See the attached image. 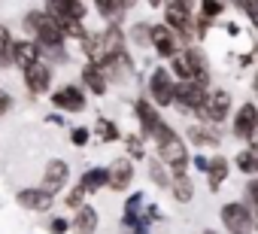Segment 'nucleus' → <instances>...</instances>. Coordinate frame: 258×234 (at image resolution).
Masks as SVG:
<instances>
[{"label": "nucleus", "mask_w": 258, "mask_h": 234, "mask_svg": "<svg viewBox=\"0 0 258 234\" xmlns=\"http://www.w3.org/2000/svg\"><path fill=\"white\" fill-rule=\"evenodd\" d=\"M140 207H143V195H140V192H134L131 198L124 201V219H121V222H124L127 228H134V225L140 222V216H143Z\"/></svg>", "instance_id": "nucleus-25"}, {"label": "nucleus", "mask_w": 258, "mask_h": 234, "mask_svg": "<svg viewBox=\"0 0 258 234\" xmlns=\"http://www.w3.org/2000/svg\"><path fill=\"white\" fill-rule=\"evenodd\" d=\"M67 228H70V222H67V219H52V225H49V231H52V234H64Z\"/></svg>", "instance_id": "nucleus-36"}, {"label": "nucleus", "mask_w": 258, "mask_h": 234, "mask_svg": "<svg viewBox=\"0 0 258 234\" xmlns=\"http://www.w3.org/2000/svg\"><path fill=\"white\" fill-rule=\"evenodd\" d=\"M134 112H137V119H140V128H143V134L146 137H155V131L164 125V119L158 115V109L146 100V97H140L137 103H134Z\"/></svg>", "instance_id": "nucleus-15"}, {"label": "nucleus", "mask_w": 258, "mask_h": 234, "mask_svg": "<svg viewBox=\"0 0 258 234\" xmlns=\"http://www.w3.org/2000/svg\"><path fill=\"white\" fill-rule=\"evenodd\" d=\"M67 204H70V207H82V189H79V186L67 195Z\"/></svg>", "instance_id": "nucleus-38"}, {"label": "nucleus", "mask_w": 258, "mask_h": 234, "mask_svg": "<svg viewBox=\"0 0 258 234\" xmlns=\"http://www.w3.org/2000/svg\"><path fill=\"white\" fill-rule=\"evenodd\" d=\"M25 28L37 34V40L43 43L40 49H55V46L64 43V31H61V25H58L55 19H49L46 13H31V16L25 19Z\"/></svg>", "instance_id": "nucleus-4"}, {"label": "nucleus", "mask_w": 258, "mask_h": 234, "mask_svg": "<svg viewBox=\"0 0 258 234\" xmlns=\"http://www.w3.org/2000/svg\"><path fill=\"white\" fill-rule=\"evenodd\" d=\"M152 140L158 143V161H161L164 167H170L173 177L188 173V149H185V143L179 140V134H176L167 122L155 131Z\"/></svg>", "instance_id": "nucleus-2"}, {"label": "nucleus", "mask_w": 258, "mask_h": 234, "mask_svg": "<svg viewBox=\"0 0 258 234\" xmlns=\"http://www.w3.org/2000/svg\"><path fill=\"white\" fill-rule=\"evenodd\" d=\"M170 192H173V198H176L179 204H188V201L195 198V186H191V180H188V173H179V177H170Z\"/></svg>", "instance_id": "nucleus-23"}, {"label": "nucleus", "mask_w": 258, "mask_h": 234, "mask_svg": "<svg viewBox=\"0 0 258 234\" xmlns=\"http://www.w3.org/2000/svg\"><path fill=\"white\" fill-rule=\"evenodd\" d=\"M82 79H85V88H88L91 94H103V91H106V76H103L100 67L88 64V67L82 70Z\"/></svg>", "instance_id": "nucleus-24"}, {"label": "nucleus", "mask_w": 258, "mask_h": 234, "mask_svg": "<svg viewBox=\"0 0 258 234\" xmlns=\"http://www.w3.org/2000/svg\"><path fill=\"white\" fill-rule=\"evenodd\" d=\"M234 164L243 170V173H258V158H255V152L246 146V149H240L237 155H234Z\"/></svg>", "instance_id": "nucleus-26"}, {"label": "nucleus", "mask_w": 258, "mask_h": 234, "mask_svg": "<svg viewBox=\"0 0 258 234\" xmlns=\"http://www.w3.org/2000/svg\"><path fill=\"white\" fill-rule=\"evenodd\" d=\"M246 192H249V195H246V198H249V204H246V207H249V210H258V180H252Z\"/></svg>", "instance_id": "nucleus-34"}, {"label": "nucleus", "mask_w": 258, "mask_h": 234, "mask_svg": "<svg viewBox=\"0 0 258 234\" xmlns=\"http://www.w3.org/2000/svg\"><path fill=\"white\" fill-rule=\"evenodd\" d=\"M188 140L195 146H219L222 143V131L213 125H191L188 128Z\"/></svg>", "instance_id": "nucleus-19"}, {"label": "nucleus", "mask_w": 258, "mask_h": 234, "mask_svg": "<svg viewBox=\"0 0 258 234\" xmlns=\"http://www.w3.org/2000/svg\"><path fill=\"white\" fill-rule=\"evenodd\" d=\"M97 210L94 207H79L73 216V234H94L97 231Z\"/></svg>", "instance_id": "nucleus-20"}, {"label": "nucleus", "mask_w": 258, "mask_h": 234, "mask_svg": "<svg viewBox=\"0 0 258 234\" xmlns=\"http://www.w3.org/2000/svg\"><path fill=\"white\" fill-rule=\"evenodd\" d=\"M88 137H91V131H88V128H73V131H70L73 146H85V143H88Z\"/></svg>", "instance_id": "nucleus-33"}, {"label": "nucleus", "mask_w": 258, "mask_h": 234, "mask_svg": "<svg viewBox=\"0 0 258 234\" xmlns=\"http://www.w3.org/2000/svg\"><path fill=\"white\" fill-rule=\"evenodd\" d=\"M67 177H70V167H67V161H61V158H52L49 164H46V173H43V192L46 195H52L55 198V192H61L64 189V183H67Z\"/></svg>", "instance_id": "nucleus-13"}, {"label": "nucleus", "mask_w": 258, "mask_h": 234, "mask_svg": "<svg viewBox=\"0 0 258 234\" xmlns=\"http://www.w3.org/2000/svg\"><path fill=\"white\" fill-rule=\"evenodd\" d=\"M164 28H170L176 37L191 40L195 37V19H191V7L182 4V0H173V4L164 7Z\"/></svg>", "instance_id": "nucleus-5"}, {"label": "nucleus", "mask_w": 258, "mask_h": 234, "mask_svg": "<svg viewBox=\"0 0 258 234\" xmlns=\"http://www.w3.org/2000/svg\"><path fill=\"white\" fill-rule=\"evenodd\" d=\"M131 183H134V164H131V158H115L106 167V186L112 192H124Z\"/></svg>", "instance_id": "nucleus-11"}, {"label": "nucleus", "mask_w": 258, "mask_h": 234, "mask_svg": "<svg viewBox=\"0 0 258 234\" xmlns=\"http://www.w3.org/2000/svg\"><path fill=\"white\" fill-rule=\"evenodd\" d=\"M228 112H231V94H228L225 88L207 91V100H204V106L198 109V115L204 119V125H213V128L228 119Z\"/></svg>", "instance_id": "nucleus-6"}, {"label": "nucleus", "mask_w": 258, "mask_h": 234, "mask_svg": "<svg viewBox=\"0 0 258 234\" xmlns=\"http://www.w3.org/2000/svg\"><path fill=\"white\" fill-rule=\"evenodd\" d=\"M149 43L155 46V52L161 58H173L179 52V37L170 28H164V25H152L149 28Z\"/></svg>", "instance_id": "nucleus-12"}, {"label": "nucleus", "mask_w": 258, "mask_h": 234, "mask_svg": "<svg viewBox=\"0 0 258 234\" xmlns=\"http://www.w3.org/2000/svg\"><path fill=\"white\" fill-rule=\"evenodd\" d=\"M127 7H131V4H106V0H100V4H97V13H100L103 19H115V16H121Z\"/></svg>", "instance_id": "nucleus-30"}, {"label": "nucleus", "mask_w": 258, "mask_h": 234, "mask_svg": "<svg viewBox=\"0 0 258 234\" xmlns=\"http://www.w3.org/2000/svg\"><path fill=\"white\" fill-rule=\"evenodd\" d=\"M10 106H13V97H10V91H4V88H0V115H4V112H10Z\"/></svg>", "instance_id": "nucleus-37"}, {"label": "nucleus", "mask_w": 258, "mask_h": 234, "mask_svg": "<svg viewBox=\"0 0 258 234\" xmlns=\"http://www.w3.org/2000/svg\"><path fill=\"white\" fill-rule=\"evenodd\" d=\"M16 201L25 207V210H37V213H43V210H49L52 207V195H46L43 189H22L19 195H16Z\"/></svg>", "instance_id": "nucleus-18"}, {"label": "nucleus", "mask_w": 258, "mask_h": 234, "mask_svg": "<svg viewBox=\"0 0 258 234\" xmlns=\"http://www.w3.org/2000/svg\"><path fill=\"white\" fill-rule=\"evenodd\" d=\"M170 76H176L179 82H201L207 85V58L201 55V49L185 46L170 58Z\"/></svg>", "instance_id": "nucleus-3"}, {"label": "nucleus", "mask_w": 258, "mask_h": 234, "mask_svg": "<svg viewBox=\"0 0 258 234\" xmlns=\"http://www.w3.org/2000/svg\"><path fill=\"white\" fill-rule=\"evenodd\" d=\"M204 234H213V231H204Z\"/></svg>", "instance_id": "nucleus-43"}, {"label": "nucleus", "mask_w": 258, "mask_h": 234, "mask_svg": "<svg viewBox=\"0 0 258 234\" xmlns=\"http://www.w3.org/2000/svg\"><path fill=\"white\" fill-rule=\"evenodd\" d=\"M25 85H28L31 94H43V91L52 85V70H49V64H43V61L31 64V67L25 70Z\"/></svg>", "instance_id": "nucleus-17"}, {"label": "nucleus", "mask_w": 258, "mask_h": 234, "mask_svg": "<svg viewBox=\"0 0 258 234\" xmlns=\"http://www.w3.org/2000/svg\"><path fill=\"white\" fill-rule=\"evenodd\" d=\"M240 13H246L252 19V25L258 28V4H240Z\"/></svg>", "instance_id": "nucleus-35"}, {"label": "nucleus", "mask_w": 258, "mask_h": 234, "mask_svg": "<svg viewBox=\"0 0 258 234\" xmlns=\"http://www.w3.org/2000/svg\"><path fill=\"white\" fill-rule=\"evenodd\" d=\"M255 128H258V106L255 103L237 106V112H234V137L249 143L252 134H255Z\"/></svg>", "instance_id": "nucleus-10"}, {"label": "nucleus", "mask_w": 258, "mask_h": 234, "mask_svg": "<svg viewBox=\"0 0 258 234\" xmlns=\"http://www.w3.org/2000/svg\"><path fill=\"white\" fill-rule=\"evenodd\" d=\"M149 177H152V183H155V186L170 189V173H167V167H164L161 161H152V164H149Z\"/></svg>", "instance_id": "nucleus-27"}, {"label": "nucleus", "mask_w": 258, "mask_h": 234, "mask_svg": "<svg viewBox=\"0 0 258 234\" xmlns=\"http://www.w3.org/2000/svg\"><path fill=\"white\" fill-rule=\"evenodd\" d=\"M82 43H85L88 64H94V67H103V64H109L112 58H118L124 52V34H121L118 25H109L100 34H88Z\"/></svg>", "instance_id": "nucleus-1"}, {"label": "nucleus", "mask_w": 258, "mask_h": 234, "mask_svg": "<svg viewBox=\"0 0 258 234\" xmlns=\"http://www.w3.org/2000/svg\"><path fill=\"white\" fill-rule=\"evenodd\" d=\"M103 186H106V167H91V170H85L82 180H79L82 195H88V192H100Z\"/></svg>", "instance_id": "nucleus-22"}, {"label": "nucleus", "mask_w": 258, "mask_h": 234, "mask_svg": "<svg viewBox=\"0 0 258 234\" xmlns=\"http://www.w3.org/2000/svg\"><path fill=\"white\" fill-rule=\"evenodd\" d=\"M127 155L131 158H143L146 155V146H143V137H137V134H127Z\"/></svg>", "instance_id": "nucleus-31"}, {"label": "nucleus", "mask_w": 258, "mask_h": 234, "mask_svg": "<svg viewBox=\"0 0 258 234\" xmlns=\"http://www.w3.org/2000/svg\"><path fill=\"white\" fill-rule=\"evenodd\" d=\"M207 164H210V158H201V155L195 158V167H198V170H204V173H207Z\"/></svg>", "instance_id": "nucleus-39"}, {"label": "nucleus", "mask_w": 258, "mask_h": 234, "mask_svg": "<svg viewBox=\"0 0 258 234\" xmlns=\"http://www.w3.org/2000/svg\"><path fill=\"white\" fill-rule=\"evenodd\" d=\"M173 88H176V82H173V76H170V70H164V67H158V70H152V76H149V103L152 106H170L173 103Z\"/></svg>", "instance_id": "nucleus-8"}, {"label": "nucleus", "mask_w": 258, "mask_h": 234, "mask_svg": "<svg viewBox=\"0 0 258 234\" xmlns=\"http://www.w3.org/2000/svg\"><path fill=\"white\" fill-rule=\"evenodd\" d=\"M10 49H13V34L7 25H0V64L10 61Z\"/></svg>", "instance_id": "nucleus-29"}, {"label": "nucleus", "mask_w": 258, "mask_h": 234, "mask_svg": "<svg viewBox=\"0 0 258 234\" xmlns=\"http://www.w3.org/2000/svg\"><path fill=\"white\" fill-rule=\"evenodd\" d=\"M222 13H225V7H222V4H210V0H207V4H201V19H204V22L219 19Z\"/></svg>", "instance_id": "nucleus-32"}, {"label": "nucleus", "mask_w": 258, "mask_h": 234, "mask_svg": "<svg viewBox=\"0 0 258 234\" xmlns=\"http://www.w3.org/2000/svg\"><path fill=\"white\" fill-rule=\"evenodd\" d=\"M252 88H255V97H258V73H255V82H252Z\"/></svg>", "instance_id": "nucleus-41"}, {"label": "nucleus", "mask_w": 258, "mask_h": 234, "mask_svg": "<svg viewBox=\"0 0 258 234\" xmlns=\"http://www.w3.org/2000/svg\"><path fill=\"white\" fill-rule=\"evenodd\" d=\"M252 228L258 231V210H252Z\"/></svg>", "instance_id": "nucleus-40"}, {"label": "nucleus", "mask_w": 258, "mask_h": 234, "mask_svg": "<svg viewBox=\"0 0 258 234\" xmlns=\"http://www.w3.org/2000/svg\"><path fill=\"white\" fill-rule=\"evenodd\" d=\"M52 103L58 109H67V112H82L85 109V94L79 85H61L55 94H52Z\"/></svg>", "instance_id": "nucleus-14"}, {"label": "nucleus", "mask_w": 258, "mask_h": 234, "mask_svg": "<svg viewBox=\"0 0 258 234\" xmlns=\"http://www.w3.org/2000/svg\"><path fill=\"white\" fill-rule=\"evenodd\" d=\"M228 170H231L228 158H222V155L210 158V164H207V180H210V189H213V192H216V189L228 180Z\"/></svg>", "instance_id": "nucleus-21"}, {"label": "nucleus", "mask_w": 258, "mask_h": 234, "mask_svg": "<svg viewBox=\"0 0 258 234\" xmlns=\"http://www.w3.org/2000/svg\"><path fill=\"white\" fill-rule=\"evenodd\" d=\"M207 100V85L201 82H176L173 88V103L185 112H198Z\"/></svg>", "instance_id": "nucleus-9"}, {"label": "nucleus", "mask_w": 258, "mask_h": 234, "mask_svg": "<svg viewBox=\"0 0 258 234\" xmlns=\"http://www.w3.org/2000/svg\"><path fill=\"white\" fill-rule=\"evenodd\" d=\"M222 225L228 234H249L252 231V210L243 204V201H231L222 207Z\"/></svg>", "instance_id": "nucleus-7"}, {"label": "nucleus", "mask_w": 258, "mask_h": 234, "mask_svg": "<svg viewBox=\"0 0 258 234\" xmlns=\"http://www.w3.org/2000/svg\"><path fill=\"white\" fill-rule=\"evenodd\" d=\"M40 46L37 43H31V40H13V49H10V61H16L22 70H28L31 64H37L40 61Z\"/></svg>", "instance_id": "nucleus-16"}, {"label": "nucleus", "mask_w": 258, "mask_h": 234, "mask_svg": "<svg viewBox=\"0 0 258 234\" xmlns=\"http://www.w3.org/2000/svg\"><path fill=\"white\" fill-rule=\"evenodd\" d=\"M255 55H258V46H255Z\"/></svg>", "instance_id": "nucleus-42"}, {"label": "nucleus", "mask_w": 258, "mask_h": 234, "mask_svg": "<svg viewBox=\"0 0 258 234\" xmlns=\"http://www.w3.org/2000/svg\"><path fill=\"white\" fill-rule=\"evenodd\" d=\"M97 137L103 140V143H112V140H118V128L109 122V119H97Z\"/></svg>", "instance_id": "nucleus-28"}]
</instances>
